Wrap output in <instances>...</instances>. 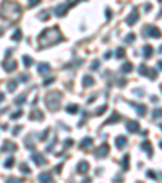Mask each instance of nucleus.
Listing matches in <instances>:
<instances>
[{
    "label": "nucleus",
    "mask_w": 162,
    "mask_h": 183,
    "mask_svg": "<svg viewBox=\"0 0 162 183\" xmlns=\"http://www.w3.org/2000/svg\"><path fill=\"white\" fill-rule=\"evenodd\" d=\"M131 70H133L131 63H125V65L122 66V71H123V73H128V71H131Z\"/></svg>",
    "instance_id": "obj_29"
},
{
    "label": "nucleus",
    "mask_w": 162,
    "mask_h": 183,
    "mask_svg": "<svg viewBox=\"0 0 162 183\" xmlns=\"http://www.w3.org/2000/svg\"><path fill=\"white\" fill-rule=\"evenodd\" d=\"M159 52H161V54H162V47H161V49H159Z\"/></svg>",
    "instance_id": "obj_52"
},
{
    "label": "nucleus",
    "mask_w": 162,
    "mask_h": 183,
    "mask_svg": "<svg viewBox=\"0 0 162 183\" xmlns=\"http://www.w3.org/2000/svg\"><path fill=\"white\" fill-rule=\"evenodd\" d=\"M50 83H54V78H49V79H46V81H44V84L47 86V84H50Z\"/></svg>",
    "instance_id": "obj_47"
},
{
    "label": "nucleus",
    "mask_w": 162,
    "mask_h": 183,
    "mask_svg": "<svg viewBox=\"0 0 162 183\" xmlns=\"http://www.w3.org/2000/svg\"><path fill=\"white\" fill-rule=\"evenodd\" d=\"M93 84H94V79H93V76H89V75L83 76V86H84V87H89V86H93Z\"/></svg>",
    "instance_id": "obj_18"
},
{
    "label": "nucleus",
    "mask_w": 162,
    "mask_h": 183,
    "mask_svg": "<svg viewBox=\"0 0 162 183\" xmlns=\"http://www.w3.org/2000/svg\"><path fill=\"white\" fill-rule=\"evenodd\" d=\"M63 146H65V148H70V146H73V140H66L65 143H63Z\"/></svg>",
    "instance_id": "obj_42"
},
{
    "label": "nucleus",
    "mask_w": 162,
    "mask_h": 183,
    "mask_svg": "<svg viewBox=\"0 0 162 183\" xmlns=\"http://www.w3.org/2000/svg\"><path fill=\"white\" fill-rule=\"evenodd\" d=\"M78 2H84V0H68L66 3H60V5H57V7H55V10H54L55 16L60 18V16H63V15H66V11L72 8L73 5H76Z\"/></svg>",
    "instance_id": "obj_4"
},
{
    "label": "nucleus",
    "mask_w": 162,
    "mask_h": 183,
    "mask_svg": "<svg viewBox=\"0 0 162 183\" xmlns=\"http://www.w3.org/2000/svg\"><path fill=\"white\" fill-rule=\"evenodd\" d=\"M15 149H16V146L10 141H5V144L2 146V151H15Z\"/></svg>",
    "instance_id": "obj_22"
},
{
    "label": "nucleus",
    "mask_w": 162,
    "mask_h": 183,
    "mask_svg": "<svg viewBox=\"0 0 162 183\" xmlns=\"http://www.w3.org/2000/svg\"><path fill=\"white\" fill-rule=\"evenodd\" d=\"M105 110H107V105H101V107H99V109H97L94 114H96V115H101V114H104Z\"/></svg>",
    "instance_id": "obj_34"
},
{
    "label": "nucleus",
    "mask_w": 162,
    "mask_h": 183,
    "mask_svg": "<svg viewBox=\"0 0 162 183\" xmlns=\"http://www.w3.org/2000/svg\"><path fill=\"white\" fill-rule=\"evenodd\" d=\"M7 86H8L10 93H13V91L16 89V86H18V81H8V84H7Z\"/></svg>",
    "instance_id": "obj_27"
},
{
    "label": "nucleus",
    "mask_w": 162,
    "mask_h": 183,
    "mask_svg": "<svg viewBox=\"0 0 162 183\" xmlns=\"http://www.w3.org/2000/svg\"><path fill=\"white\" fill-rule=\"evenodd\" d=\"M23 63H25V66H31L33 65V58L29 55H23Z\"/></svg>",
    "instance_id": "obj_26"
},
{
    "label": "nucleus",
    "mask_w": 162,
    "mask_h": 183,
    "mask_svg": "<svg viewBox=\"0 0 162 183\" xmlns=\"http://www.w3.org/2000/svg\"><path fill=\"white\" fill-rule=\"evenodd\" d=\"M115 146L118 149H123L125 146H126V138L125 136H117L115 138Z\"/></svg>",
    "instance_id": "obj_13"
},
{
    "label": "nucleus",
    "mask_w": 162,
    "mask_h": 183,
    "mask_svg": "<svg viewBox=\"0 0 162 183\" xmlns=\"http://www.w3.org/2000/svg\"><path fill=\"white\" fill-rule=\"evenodd\" d=\"M19 39H21V29H15V33L11 34V41L18 42Z\"/></svg>",
    "instance_id": "obj_23"
},
{
    "label": "nucleus",
    "mask_w": 162,
    "mask_h": 183,
    "mask_svg": "<svg viewBox=\"0 0 162 183\" xmlns=\"http://www.w3.org/2000/svg\"><path fill=\"white\" fill-rule=\"evenodd\" d=\"M105 16H107V19H110V18H112V11H110V8H107V10H105Z\"/></svg>",
    "instance_id": "obj_44"
},
{
    "label": "nucleus",
    "mask_w": 162,
    "mask_h": 183,
    "mask_svg": "<svg viewBox=\"0 0 162 183\" xmlns=\"http://www.w3.org/2000/svg\"><path fill=\"white\" fill-rule=\"evenodd\" d=\"M21 115H23V112H21V110H16V112H13V114H11V120H16V118H19V117H21Z\"/></svg>",
    "instance_id": "obj_32"
},
{
    "label": "nucleus",
    "mask_w": 162,
    "mask_h": 183,
    "mask_svg": "<svg viewBox=\"0 0 162 183\" xmlns=\"http://www.w3.org/2000/svg\"><path fill=\"white\" fill-rule=\"evenodd\" d=\"M60 41H63V36L60 33V29H58L57 26H54V28H49V29L42 31V33L39 34L37 46H39V49H46V47L58 44Z\"/></svg>",
    "instance_id": "obj_1"
},
{
    "label": "nucleus",
    "mask_w": 162,
    "mask_h": 183,
    "mask_svg": "<svg viewBox=\"0 0 162 183\" xmlns=\"http://www.w3.org/2000/svg\"><path fill=\"white\" fill-rule=\"evenodd\" d=\"M107 154H109V146H107V144H101L99 148H97L96 151H94V156H96L97 159L105 157Z\"/></svg>",
    "instance_id": "obj_7"
},
{
    "label": "nucleus",
    "mask_w": 162,
    "mask_h": 183,
    "mask_svg": "<svg viewBox=\"0 0 162 183\" xmlns=\"http://www.w3.org/2000/svg\"><path fill=\"white\" fill-rule=\"evenodd\" d=\"M115 55H117V58H123V57H125V50H123V49H117Z\"/></svg>",
    "instance_id": "obj_35"
},
{
    "label": "nucleus",
    "mask_w": 162,
    "mask_h": 183,
    "mask_svg": "<svg viewBox=\"0 0 162 183\" xmlns=\"http://www.w3.org/2000/svg\"><path fill=\"white\" fill-rule=\"evenodd\" d=\"M37 182H41V183H52V173H49V172L41 173L37 177Z\"/></svg>",
    "instance_id": "obj_9"
},
{
    "label": "nucleus",
    "mask_w": 162,
    "mask_h": 183,
    "mask_svg": "<svg viewBox=\"0 0 162 183\" xmlns=\"http://www.w3.org/2000/svg\"><path fill=\"white\" fill-rule=\"evenodd\" d=\"M11 165H15V159H13V157H8V159L5 161V167L8 169V167H11Z\"/></svg>",
    "instance_id": "obj_33"
},
{
    "label": "nucleus",
    "mask_w": 162,
    "mask_h": 183,
    "mask_svg": "<svg viewBox=\"0 0 162 183\" xmlns=\"http://www.w3.org/2000/svg\"><path fill=\"white\" fill-rule=\"evenodd\" d=\"M93 143H94V141H93V138H89V136H88V138H84V140H83V141L80 143V148H81V149H89L91 146H93Z\"/></svg>",
    "instance_id": "obj_12"
},
{
    "label": "nucleus",
    "mask_w": 162,
    "mask_h": 183,
    "mask_svg": "<svg viewBox=\"0 0 162 183\" xmlns=\"http://www.w3.org/2000/svg\"><path fill=\"white\" fill-rule=\"evenodd\" d=\"M143 52H144V57H146V58H149V57L152 55V47H151V46H144Z\"/></svg>",
    "instance_id": "obj_25"
},
{
    "label": "nucleus",
    "mask_w": 162,
    "mask_h": 183,
    "mask_svg": "<svg viewBox=\"0 0 162 183\" xmlns=\"http://www.w3.org/2000/svg\"><path fill=\"white\" fill-rule=\"evenodd\" d=\"M141 148H143V149L146 151V154H148V156H152V148H151V143H149L148 140H146V141H143V144H141Z\"/></svg>",
    "instance_id": "obj_17"
},
{
    "label": "nucleus",
    "mask_w": 162,
    "mask_h": 183,
    "mask_svg": "<svg viewBox=\"0 0 162 183\" xmlns=\"http://www.w3.org/2000/svg\"><path fill=\"white\" fill-rule=\"evenodd\" d=\"M125 41L128 42V44H131L133 41H135V34H128V36H126V39H125Z\"/></svg>",
    "instance_id": "obj_36"
},
{
    "label": "nucleus",
    "mask_w": 162,
    "mask_h": 183,
    "mask_svg": "<svg viewBox=\"0 0 162 183\" xmlns=\"http://www.w3.org/2000/svg\"><path fill=\"white\" fill-rule=\"evenodd\" d=\"M31 157H33V161L36 162V165H44V164H46V159L42 157L41 154H33Z\"/></svg>",
    "instance_id": "obj_15"
},
{
    "label": "nucleus",
    "mask_w": 162,
    "mask_h": 183,
    "mask_svg": "<svg viewBox=\"0 0 162 183\" xmlns=\"http://www.w3.org/2000/svg\"><path fill=\"white\" fill-rule=\"evenodd\" d=\"M21 15V7L16 2H11V0H5L0 7V18L11 21V19H16Z\"/></svg>",
    "instance_id": "obj_2"
},
{
    "label": "nucleus",
    "mask_w": 162,
    "mask_h": 183,
    "mask_svg": "<svg viewBox=\"0 0 162 183\" xmlns=\"http://www.w3.org/2000/svg\"><path fill=\"white\" fill-rule=\"evenodd\" d=\"M130 104H131V107H135L136 112L140 114V115H144L146 114V107L144 105H140V104H136V102H130Z\"/></svg>",
    "instance_id": "obj_19"
},
{
    "label": "nucleus",
    "mask_w": 162,
    "mask_h": 183,
    "mask_svg": "<svg viewBox=\"0 0 162 183\" xmlns=\"http://www.w3.org/2000/svg\"><path fill=\"white\" fill-rule=\"evenodd\" d=\"M3 99H5V96H3V94H2V93H0V102H2V101H3Z\"/></svg>",
    "instance_id": "obj_50"
},
{
    "label": "nucleus",
    "mask_w": 162,
    "mask_h": 183,
    "mask_svg": "<svg viewBox=\"0 0 162 183\" xmlns=\"http://www.w3.org/2000/svg\"><path fill=\"white\" fill-rule=\"evenodd\" d=\"M88 170H89V164L86 161H81L80 164L76 165V172L78 173H88Z\"/></svg>",
    "instance_id": "obj_8"
},
{
    "label": "nucleus",
    "mask_w": 162,
    "mask_h": 183,
    "mask_svg": "<svg viewBox=\"0 0 162 183\" xmlns=\"http://www.w3.org/2000/svg\"><path fill=\"white\" fill-rule=\"evenodd\" d=\"M143 36H152V37H161V31L156 26H146L143 29Z\"/></svg>",
    "instance_id": "obj_6"
},
{
    "label": "nucleus",
    "mask_w": 162,
    "mask_h": 183,
    "mask_svg": "<svg viewBox=\"0 0 162 183\" xmlns=\"http://www.w3.org/2000/svg\"><path fill=\"white\" fill-rule=\"evenodd\" d=\"M83 183H91V180H89V178H84V180H83Z\"/></svg>",
    "instance_id": "obj_49"
},
{
    "label": "nucleus",
    "mask_w": 162,
    "mask_h": 183,
    "mask_svg": "<svg viewBox=\"0 0 162 183\" xmlns=\"http://www.w3.org/2000/svg\"><path fill=\"white\" fill-rule=\"evenodd\" d=\"M135 94H136V96H144V91H141V89H135Z\"/></svg>",
    "instance_id": "obj_46"
},
{
    "label": "nucleus",
    "mask_w": 162,
    "mask_h": 183,
    "mask_svg": "<svg viewBox=\"0 0 162 183\" xmlns=\"http://www.w3.org/2000/svg\"><path fill=\"white\" fill-rule=\"evenodd\" d=\"M60 99H62V94L60 93H49L46 97V104H47V109L50 112H55V110L60 109Z\"/></svg>",
    "instance_id": "obj_3"
},
{
    "label": "nucleus",
    "mask_w": 162,
    "mask_h": 183,
    "mask_svg": "<svg viewBox=\"0 0 162 183\" xmlns=\"http://www.w3.org/2000/svg\"><path fill=\"white\" fill-rule=\"evenodd\" d=\"M50 71V65H47V63H39L37 65V73L39 75H46Z\"/></svg>",
    "instance_id": "obj_11"
},
{
    "label": "nucleus",
    "mask_w": 162,
    "mask_h": 183,
    "mask_svg": "<svg viewBox=\"0 0 162 183\" xmlns=\"http://www.w3.org/2000/svg\"><path fill=\"white\" fill-rule=\"evenodd\" d=\"M138 18H140V15H138V13H136V11H133V13H131V15H130V16H128V18H126V23H128V25H130V26H131V25H135V23L138 21Z\"/></svg>",
    "instance_id": "obj_16"
},
{
    "label": "nucleus",
    "mask_w": 162,
    "mask_h": 183,
    "mask_svg": "<svg viewBox=\"0 0 162 183\" xmlns=\"http://www.w3.org/2000/svg\"><path fill=\"white\" fill-rule=\"evenodd\" d=\"M37 3H41V0H29V7H34Z\"/></svg>",
    "instance_id": "obj_43"
},
{
    "label": "nucleus",
    "mask_w": 162,
    "mask_h": 183,
    "mask_svg": "<svg viewBox=\"0 0 162 183\" xmlns=\"http://www.w3.org/2000/svg\"><path fill=\"white\" fill-rule=\"evenodd\" d=\"M66 112L68 114H76L78 110H80V107H78V104H70V105H66Z\"/></svg>",
    "instance_id": "obj_20"
},
{
    "label": "nucleus",
    "mask_w": 162,
    "mask_h": 183,
    "mask_svg": "<svg viewBox=\"0 0 162 183\" xmlns=\"http://www.w3.org/2000/svg\"><path fill=\"white\" fill-rule=\"evenodd\" d=\"M19 169H21V172H23V173H26V175H29V173H31V169H29V167H28L26 164H21V165H19Z\"/></svg>",
    "instance_id": "obj_30"
},
{
    "label": "nucleus",
    "mask_w": 162,
    "mask_h": 183,
    "mask_svg": "<svg viewBox=\"0 0 162 183\" xmlns=\"http://www.w3.org/2000/svg\"><path fill=\"white\" fill-rule=\"evenodd\" d=\"M159 68H161V70H162V60H161V62H159Z\"/></svg>",
    "instance_id": "obj_51"
},
{
    "label": "nucleus",
    "mask_w": 162,
    "mask_h": 183,
    "mask_svg": "<svg viewBox=\"0 0 162 183\" xmlns=\"http://www.w3.org/2000/svg\"><path fill=\"white\" fill-rule=\"evenodd\" d=\"M47 134H49V130H46V131H44V133H42V134H41V136H39V140H41V141H44V140H46V138H47Z\"/></svg>",
    "instance_id": "obj_41"
},
{
    "label": "nucleus",
    "mask_w": 162,
    "mask_h": 183,
    "mask_svg": "<svg viewBox=\"0 0 162 183\" xmlns=\"http://www.w3.org/2000/svg\"><path fill=\"white\" fill-rule=\"evenodd\" d=\"M19 131H21V126H16V128H13L11 133H13V134H19Z\"/></svg>",
    "instance_id": "obj_45"
},
{
    "label": "nucleus",
    "mask_w": 162,
    "mask_h": 183,
    "mask_svg": "<svg viewBox=\"0 0 162 183\" xmlns=\"http://www.w3.org/2000/svg\"><path fill=\"white\" fill-rule=\"evenodd\" d=\"M126 128H128V131H131V133H136V131L140 130V123L130 120L128 123H126Z\"/></svg>",
    "instance_id": "obj_10"
},
{
    "label": "nucleus",
    "mask_w": 162,
    "mask_h": 183,
    "mask_svg": "<svg viewBox=\"0 0 162 183\" xmlns=\"http://www.w3.org/2000/svg\"><path fill=\"white\" fill-rule=\"evenodd\" d=\"M7 183H21V180H19V178H13V177H10Z\"/></svg>",
    "instance_id": "obj_40"
},
{
    "label": "nucleus",
    "mask_w": 162,
    "mask_h": 183,
    "mask_svg": "<svg viewBox=\"0 0 162 183\" xmlns=\"http://www.w3.org/2000/svg\"><path fill=\"white\" fill-rule=\"evenodd\" d=\"M122 164H123V170H128V164H130V156H125V157H123V162H122Z\"/></svg>",
    "instance_id": "obj_31"
},
{
    "label": "nucleus",
    "mask_w": 162,
    "mask_h": 183,
    "mask_svg": "<svg viewBox=\"0 0 162 183\" xmlns=\"http://www.w3.org/2000/svg\"><path fill=\"white\" fill-rule=\"evenodd\" d=\"M161 148H162V143H161Z\"/></svg>",
    "instance_id": "obj_53"
},
{
    "label": "nucleus",
    "mask_w": 162,
    "mask_h": 183,
    "mask_svg": "<svg viewBox=\"0 0 162 183\" xmlns=\"http://www.w3.org/2000/svg\"><path fill=\"white\" fill-rule=\"evenodd\" d=\"M31 120H44V112H41V110H33L31 112Z\"/></svg>",
    "instance_id": "obj_14"
},
{
    "label": "nucleus",
    "mask_w": 162,
    "mask_h": 183,
    "mask_svg": "<svg viewBox=\"0 0 162 183\" xmlns=\"http://www.w3.org/2000/svg\"><path fill=\"white\" fill-rule=\"evenodd\" d=\"M120 120V117H118V114H112V117L109 118V120H105V125H110V123H115Z\"/></svg>",
    "instance_id": "obj_24"
},
{
    "label": "nucleus",
    "mask_w": 162,
    "mask_h": 183,
    "mask_svg": "<svg viewBox=\"0 0 162 183\" xmlns=\"http://www.w3.org/2000/svg\"><path fill=\"white\" fill-rule=\"evenodd\" d=\"M148 175H149V177H151V178H156V180H157V175L154 173V172H148Z\"/></svg>",
    "instance_id": "obj_48"
},
{
    "label": "nucleus",
    "mask_w": 162,
    "mask_h": 183,
    "mask_svg": "<svg viewBox=\"0 0 162 183\" xmlns=\"http://www.w3.org/2000/svg\"><path fill=\"white\" fill-rule=\"evenodd\" d=\"M152 115H154V118H159L161 115H162V109H157V110H154V112H152Z\"/></svg>",
    "instance_id": "obj_37"
},
{
    "label": "nucleus",
    "mask_w": 162,
    "mask_h": 183,
    "mask_svg": "<svg viewBox=\"0 0 162 183\" xmlns=\"http://www.w3.org/2000/svg\"><path fill=\"white\" fill-rule=\"evenodd\" d=\"M19 81H21V83H28V81H29V76H28V75H21V76H19Z\"/></svg>",
    "instance_id": "obj_39"
},
{
    "label": "nucleus",
    "mask_w": 162,
    "mask_h": 183,
    "mask_svg": "<svg viewBox=\"0 0 162 183\" xmlns=\"http://www.w3.org/2000/svg\"><path fill=\"white\" fill-rule=\"evenodd\" d=\"M159 2H162V0H159Z\"/></svg>",
    "instance_id": "obj_54"
},
{
    "label": "nucleus",
    "mask_w": 162,
    "mask_h": 183,
    "mask_svg": "<svg viewBox=\"0 0 162 183\" xmlns=\"http://www.w3.org/2000/svg\"><path fill=\"white\" fill-rule=\"evenodd\" d=\"M10 55H11V50H7V58L3 60V70L5 71H13V70H16V62L13 60V58H10Z\"/></svg>",
    "instance_id": "obj_5"
},
{
    "label": "nucleus",
    "mask_w": 162,
    "mask_h": 183,
    "mask_svg": "<svg viewBox=\"0 0 162 183\" xmlns=\"http://www.w3.org/2000/svg\"><path fill=\"white\" fill-rule=\"evenodd\" d=\"M26 93H23L21 94V96H18L16 99H15V104H16V105H23V104H25V102H26Z\"/></svg>",
    "instance_id": "obj_21"
},
{
    "label": "nucleus",
    "mask_w": 162,
    "mask_h": 183,
    "mask_svg": "<svg viewBox=\"0 0 162 183\" xmlns=\"http://www.w3.org/2000/svg\"><path fill=\"white\" fill-rule=\"evenodd\" d=\"M99 65H101L99 60H94V62H93V65H91V68H93V70H99Z\"/></svg>",
    "instance_id": "obj_38"
},
{
    "label": "nucleus",
    "mask_w": 162,
    "mask_h": 183,
    "mask_svg": "<svg viewBox=\"0 0 162 183\" xmlns=\"http://www.w3.org/2000/svg\"><path fill=\"white\" fill-rule=\"evenodd\" d=\"M49 16H50V15H49V11L44 10L41 15H39V19H41V21H47V19H49Z\"/></svg>",
    "instance_id": "obj_28"
}]
</instances>
